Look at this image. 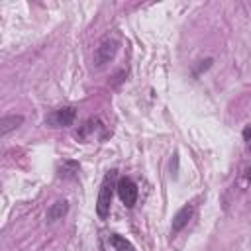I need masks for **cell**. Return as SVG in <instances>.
Listing matches in <instances>:
<instances>
[{
  "label": "cell",
  "instance_id": "1",
  "mask_svg": "<svg viewBox=\"0 0 251 251\" xmlns=\"http://www.w3.org/2000/svg\"><path fill=\"white\" fill-rule=\"evenodd\" d=\"M114 188H116V171H110L102 180V186H100V192H98V200H96V214H98L100 220H106L110 216Z\"/></svg>",
  "mask_w": 251,
  "mask_h": 251
},
{
  "label": "cell",
  "instance_id": "2",
  "mask_svg": "<svg viewBox=\"0 0 251 251\" xmlns=\"http://www.w3.org/2000/svg\"><path fill=\"white\" fill-rule=\"evenodd\" d=\"M118 47H120V41L116 37H104L98 43L96 51H94V65L96 67H104L106 63H110L116 57Z\"/></svg>",
  "mask_w": 251,
  "mask_h": 251
},
{
  "label": "cell",
  "instance_id": "3",
  "mask_svg": "<svg viewBox=\"0 0 251 251\" xmlns=\"http://www.w3.org/2000/svg\"><path fill=\"white\" fill-rule=\"evenodd\" d=\"M75 118H76V108L75 106H63L59 110H53L47 116L45 124H49L51 127H69V126H73Z\"/></svg>",
  "mask_w": 251,
  "mask_h": 251
},
{
  "label": "cell",
  "instance_id": "4",
  "mask_svg": "<svg viewBox=\"0 0 251 251\" xmlns=\"http://www.w3.org/2000/svg\"><path fill=\"white\" fill-rule=\"evenodd\" d=\"M116 190H118L120 200H122L127 208H133V206H135V202H137V186H135V182H133L131 178H127V176L120 178L118 184H116Z\"/></svg>",
  "mask_w": 251,
  "mask_h": 251
},
{
  "label": "cell",
  "instance_id": "5",
  "mask_svg": "<svg viewBox=\"0 0 251 251\" xmlns=\"http://www.w3.org/2000/svg\"><path fill=\"white\" fill-rule=\"evenodd\" d=\"M190 218H192V206L186 204V206H182V208L175 214V218H173V226H171V233L176 235L180 229H184V226L188 224Z\"/></svg>",
  "mask_w": 251,
  "mask_h": 251
},
{
  "label": "cell",
  "instance_id": "6",
  "mask_svg": "<svg viewBox=\"0 0 251 251\" xmlns=\"http://www.w3.org/2000/svg\"><path fill=\"white\" fill-rule=\"evenodd\" d=\"M22 124H24V116L22 114H8V116L0 118V137L16 131Z\"/></svg>",
  "mask_w": 251,
  "mask_h": 251
},
{
  "label": "cell",
  "instance_id": "7",
  "mask_svg": "<svg viewBox=\"0 0 251 251\" xmlns=\"http://www.w3.org/2000/svg\"><path fill=\"white\" fill-rule=\"evenodd\" d=\"M78 171H80V165H78L76 161H73V159H65V161H61V163H59V167H57L59 176H61V178H65V180L75 178V176L78 175Z\"/></svg>",
  "mask_w": 251,
  "mask_h": 251
},
{
  "label": "cell",
  "instance_id": "8",
  "mask_svg": "<svg viewBox=\"0 0 251 251\" xmlns=\"http://www.w3.org/2000/svg\"><path fill=\"white\" fill-rule=\"evenodd\" d=\"M67 212H69V204H67V200H57V202L51 204V208L47 210L45 220H47V224H55V222L63 220V216H65Z\"/></svg>",
  "mask_w": 251,
  "mask_h": 251
},
{
  "label": "cell",
  "instance_id": "9",
  "mask_svg": "<svg viewBox=\"0 0 251 251\" xmlns=\"http://www.w3.org/2000/svg\"><path fill=\"white\" fill-rule=\"evenodd\" d=\"M110 245L114 247V251H133V247H131V243L126 239V237H122V235H110Z\"/></svg>",
  "mask_w": 251,
  "mask_h": 251
},
{
  "label": "cell",
  "instance_id": "10",
  "mask_svg": "<svg viewBox=\"0 0 251 251\" xmlns=\"http://www.w3.org/2000/svg\"><path fill=\"white\" fill-rule=\"evenodd\" d=\"M210 65H212V59H206V61H202V65H200V67H198V69L194 71V75H198L200 71H206V69H208Z\"/></svg>",
  "mask_w": 251,
  "mask_h": 251
},
{
  "label": "cell",
  "instance_id": "11",
  "mask_svg": "<svg viewBox=\"0 0 251 251\" xmlns=\"http://www.w3.org/2000/svg\"><path fill=\"white\" fill-rule=\"evenodd\" d=\"M243 139H245V141L249 139V127H245V129H243Z\"/></svg>",
  "mask_w": 251,
  "mask_h": 251
}]
</instances>
